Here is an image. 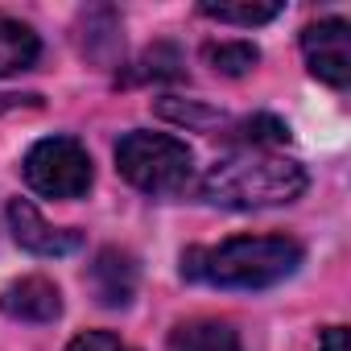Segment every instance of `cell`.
I'll return each instance as SVG.
<instances>
[{"label": "cell", "mask_w": 351, "mask_h": 351, "mask_svg": "<svg viewBox=\"0 0 351 351\" xmlns=\"http://www.w3.org/2000/svg\"><path fill=\"white\" fill-rule=\"evenodd\" d=\"M83 281H87V293H91L95 306L128 310L136 302V293H141V261H136V252H128L120 244H104L91 256Z\"/></svg>", "instance_id": "8992f818"}, {"label": "cell", "mask_w": 351, "mask_h": 351, "mask_svg": "<svg viewBox=\"0 0 351 351\" xmlns=\"http://www.w3.org/2000/svg\"><path fill=\"white\" fill-rule=\"evenodd\" d=\"M38 62H42V34L21 17L0 13V79L25 75Z\"/></svg>", "instance_id": "8fae6325"}, {"label": "cell", "mask_w": 351, "mask_h": 351, "mask_svg": "<svg viewBox=\"0 0 351 351\" xmlns=\"http://www.w3.org/2000/svg\"><path fill=\"white\" fill-rule=\"evenodd\" d=\"M62 351H136V347L124 343L116 330H79Z\"/></svg>", "instance_id": "e0dca14e"}, {"label": "cell", "mask_w": 351, "mask_h": 351, "mask_svg": "<svg viewBox=\"0 0 351 351\" xmlns=\"http://www.w3.org/2000/svg\"><path fill=\"white\" fill-rule=\"evenodd\" d=\"M38 104H42V95H34V91H25V95L5 91V95H0V116H5V112H17V108H38Z\"/></svg>", "instance_id": "d6986e66"}, {"label": "cell", "mask_w": 351, "mask_h": 351, "mask_svg": "<svg viewBox=\"0 0 351 351\" xmlns=\"http://www.w3.org/2000/svg\"><path fill=\"white\" fill-rule=\"evenodd\" d=\"M112 157H116L120 178L149 199H186L199 186L195 149L173 132L132 128L116 141Z\"/></svg>", "instance_id": "3957f363"}, {"label": "cell", "mask_w": 351, "mask_h": 351, "mask_svg": "<svg viewBox=\"0 0 351 351\" xmlns=\"http://www.w3.org/2000/svg\"><path fill=\"white\" fill-rule=\"evenodd\" d=\"M306 265V248L293 236H228L219 244H191L178 256V273L191 285L219 293H265L293 281Z\"/></svg>", "instance_id": "6da1fadb"}, {"label": "cell", "mask_w": 351, "mask_h": 351, "mask_svg": "<svg viewBox=\"0 0 351 351\" xmlns=\"http://www.w3.org/2000/svg\"><path fill=\"white\" fill-rule=\"evenodd\" d=\"M285 13V5H199V17L219 21V25H236V29H261L269 21H277Z\"/></svg>", "instance_id": "2e32d148"}, {"label": "cell", "mask_w": 351, "mask_h": 351, "mask_svg": "<svg viewBox=\"0 0 351 351\" xmlns=\"http://www.w3.org/2000/svg\"><path fill=\"white\" fill-rule=\"evenodd\" d=\"M5 219H9V232H13L17 248H25L29 256L58 261V256H71V252L83 248V232L79 228H54L29 199H9Z\"/></svg>", "instance_id": "ba28073f"}, {"label": "cell", "mask_w": 351, "mask_h": 351, "mask_svg": "<svg viewBox=\"0 0 351 351\" xmlns=\"http://www.w3.org/2000/svg\"><path fill=\"white\" fill-rule=\"evenodd\" d=\"M62 310H66L62 289L46 273L17 277L13 285L0 289V314L13 322H25V326H54L62 318Z\"/></svg>", "instance_id": "9c48e42d"}, {"label": "cell", "mask_w": 351, "mask_h": 351, "mask_svg": "<svg viewBox=\"0 0 351 351\" xmlns=\"http://www.w3.org/2000/svg\"><path fill=\"white\" fill-rule=\"evenodd\" d=\"M314 351H347V326H343V322L326 326V330L318 335V347H314Z\"/></svg>", "instance_id": "ac0fdd59"}, {"label": "cell", "mask_w": 351, "mask_h": 351, "mask_svg": "<svg viewBox=\"0 0 351 351\" xmlns=\"http://www.w3.org/2000/svg\"><path fill=\"white\" fill-rule=\"evenodd\" d=\"M75 50L95 71H124V17L116 5H87L75 17Z\"/></svg>", "instance_id": "52a82bcc"}, {"label": "cell", "mask_w": 351, "mask_h": 351, "mask_svg": "<svg viewBox=\"0 0 351 351\" xmlns=\"http://www.w3.org/2000/svg\"><path fill=\"white\" fill-rule=\"evenodd\" d=\"M157 116L178 124V128H191V132H207V128H219L223 124V112L207 108L203 99H178V95H161L157 99Z\"/></svg>", "instance_id": "9a60e30c"}, {"label": "cell", "mask_w": 351, "mask_h": 351, "mask_svg": "<svg viewBox=\"0 0 351 351\" xmlns=\"http://www.w3.org/2000/svg\"><path fill=\"white\" fill-rule=\"evenodd\" d=\"M165 351H244V339L228 318H186L169 330Z\"/></svg>", "instance_id": "30bf717a"}, {"label": "cell", "mask_w": 351, "mask_h": 351, "mask_svg": "<svg viewBox=\"0 0 351 351\" xmlns=\"http://www.w3.org/2000/svg\"><path fill=\"white\" fill-rule=\"evenodd\" d=\"M203 62L219 79H248L261 66V46L248 38H223V42H203Z\"/></svg>", "instance_id": "4fadbf2b"}, {"label": "cell", "mask_w": 351, "mask_h": 351, "mask_svg": "<svg viewBox=\"0 0 351 351\" xmlns=\"http://www.w3.org/2000/svg\"><path fill=\"white\" fill-rule=\"evenodd\" d=\"M21 178L34 195L54 199V203H79L95 186V161L87 145L71 132L42 136L25 149L21 157Z\"/></svg>", "instance_id": "277c9868"}, {"label": "cell", "mask_w": 351, "mask_h": 351, "mask_svg": "<svg viewBox=\"0 0 351 351\" xmlns=\"http://www.w3.org/2000/svg\"><path fill=\"white\" fill-rule=\"evenodd\" d=\"M289 136H293L289 124L273 112H252L228 128V141L236 149H281V145H289Z\"/></svg>", "instance_id": "5bb4252c"}, {"label": "cell", "mask_w": 351, "mask_h": 351, "mask_svg": "<svg viewBox=\"0 0 351 351\" xmlns=\"http://www.w3.org/2000/svg\"><path fill=\"white\" fill-rule=\"evenodd\" d=\"M186 79V54L178 42H153L136 54V62L120 75V83H182Z\"/></svg>", "instance_id": "7c38bea8"}, {"label": "cell", "mask_w": 351, "mask_h": 351, "mask_svg": "<svg viewBox=\"0 0 351 351\" xmlns=\"http://www.w3.org/2000/svg\"><path fill=\"white\" fill-rule=\"evenodd\" d=\"M306 71L330 91L351 87V25L343 17H318L298 34Z\"/></svg>", "instance_id": "5b68a950"}, {"label": "cell", "mask_w": 351, "mask_h": 351, "mask_svg": "<svg viewBox=\"0 0 351 351\" xmlns=\"http://www.w3.org/2000/svg\"><path fill=\"white\" fill-rule=\"evenodd\" d=\"M195 191L207 207L219 211H273L298 203L310 191V173L281 149H232L203 173Z\"/></svg>", "instance_id": "7a4b0ae2"}]
</instances>
